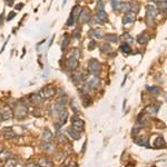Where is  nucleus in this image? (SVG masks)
<instances>
[{
  "label": "nucleus",
  "instance_id": "1",
  "mask_svg": "<svg viewBox=\"0 0 167 167\" xmlns=\"http://www.w3.org/2000/svg\"><path fill=\"white\" fill-rule=\"evenodd\" d=\"M13 114L16 116V118L23 119L27 116V114H28V107L25 104H22V103H18V104L16 105V107H15Z\"/></svg>",
  "mask_w": 167,
  "mask_h": 167
},
{
  "label": "nucleus",
  "instance_id": "2",
  "mask_svg": "<svg viewBox=\"0 0 167 167\" xmlns=\"http://www.w3.org/2000/svg\"><path fill=\"white\" fill-rule=\"evenodd\" d=\"M88 71L92 73V75H95V76H97L98 73H100V70H102V65L98 61V60H96V59H90L89 61H88Z\"/></svg>",
  "mask_w": 167,
  "mask_h": 167
},
{
  "label": "nucleus",
  "instance_id": "3",
  "mask_svg": "<svg viewBox=\"0 0 167 167\" xmlns=\"http://www.w3.org/2000/svg\"><path fill=\"white\" fill-rule=\"evenodd\" d=\"M92 19V16H90V11L88 10L87 8H85L81 10L80 12V15L78 16V21L80 22V23H87V22H89V20Z\"/></svg>",
  "mask_w": 167,
  "mask_h": 167
},
{
  "label": "nucleus",
  "instance_id": "4",
  "mask_svg": "<svg viewBox=\"0 0 167 167\" xmlns=\"http://www.w3.org/2000/svg\"><path fill=\"white\" fill-rule=\"evenodd\" d=\"M71 127H73L75 130L81 133L84 129H85V123H84V120H81L80 118H78V117H73Z\"/></svg>",
  "mask_w": 167,
  "mask_h": 167
},
{
  "label": "nucleus",
  "instance_id": "5",
  "mask_svg": "<svg viewBox=\"0 0 167 167\" xmlns=\"http://www.w3.org/2000/svg\"><path fill=\"white\" fill-rule=\"evenodd\" d=\"M55 94H56V89L52 87L51 85L46 86L45 88H42V90H41V96L42 97H45V98H50V97H52Z\"/></svg>",
  "mask_w": 167,
  "mask_h": 167
},
{
  "label": "nucleus",
  "instance_id": "6",
  "mask_svg": "<svg viewBox=\"0 0 167 167\" xmlns=\"http://www.w3.org/2000/svg\"><path fill=\"white\" fill-rule=\"evenodd\" d=\"M1 115H2V118H3V120H8V119H11L12 118V116H13V112L11 110V108L8 106V105H6L2 109H1Z\"/></svg>",
  "mask_w": 167,
  "mask_h": 167
},
{
  "label": "nucleus",
  "instance_id": "7",
  "mask_svg": "<svg viewBox=\"0 0 167 167\" xmlns=\"http://www.w3.org/2000/svg\"><path fill=\"white\" fill-rule=\"evenodd\" d=\"M87 86L89 87V89H98L99 87H100V79L97 77V76H95L93 77L88 83H87Z\"/></svg>",
  "mask_w": 167,
  "mask_h": 167
},
{
  "label": "nucleus",
  "instance_id": "8",
  "mask_svg": "<svg viewBox=\"0 0 167 167\" xmlns=\"http://www.w3.org/2000/svg\"><path fill=\"white\" fill-rule=\"evenodd\" d=\"M66 66H67V68L69 70H75L78 67V59H76V58H73V56H70L66 61Z\"/></svg>",
  "mask_w": 167,
  "mask_h": 167
},
{
  "label": "nucleus",
  "instance_id": "9",
  "mask_svg": "<svg viewBox=\"0 0 167 167\" xmlns=\"http://www.w3.org/2000/svg\"><path fill=\"white\" fill-rule=\"evenodd\" d=\"M136 19V13L135 12H127L125 17L123 18V23L124 25H128V23H133Z\"/></svg>",
  "mask_w": 167,
  "mask_h": 167
},
{
  "label": "nucleus",
  "instance_id": "10",
  "mask_svg": "<svg viewBox=\"0 0 167 167\" xmlns=\"http://www.w3.org/2000/svg\"><path fill=\"white\" fill-rule=\"evenodd\" d=\"M2 134L5 136V138L6 139H12V138H15L16 137V133H15V130H12V128H9V127H6V128H3L2 129Z\"/></svg>",
  "mask_w": 167,
  "mask_h": 167
},
{
  "label": "nucleus",
  "instance_id": "11",
  "mask_svg": "<svg viewBox=\"0 0 167 167\" xmlns=\"http://www.w3.org/2000/svg\"><path fill=\"white\" fill-rule=\"evenodd\" d=\"M156 13H157V11H156L155 7H154L153 5H149V6H147V8H146V18L155 19V17H156Z\"/></svg>",
  "mask_w": 167,
  "mask_h": 167
},
{
  "label": "nucleus",
  "instance_id": "12",
  "mask_svg": "<svg viewBox=\"0 0 167 167\" xmlns=\"http://www.w3.org/2000/svg\"><path fill=\"white\" fill-rule=\"evenodd\" d=\"M30 102L35 105H41L42 96L39 94H31L30 95Z\"/></svg>",
  "mask_w": 167,
  "mask_h": 167
},
{
  "label": "nucleus",
  "instance_id": "13",
  "mask_svg": "<svg viewBox=\"0 0 167 167\" xmlns=\"http://www.w3.org/2000/svg\"><path fill=\"white\" fill-rule=\"evenodd\" d=\"M67 134L71 137V139H75V140H78L80 138V133L77 132V130H75L73 127L67 129Z\"/></svg>",
  "mask_w": 167,
  "mask_h": 167
},
{
  "label": "nucleus",
  "instance_id": "14",
  "mask_svg": "<svg viewBox=\"0 0 167 167\" xmlns=\"http://www.w3.org/2000/svg\"><path fill=\"white\" fill-rule=\"evenodd\" d=\"M52 133L49 130V129H45V132H43V134H42V140L45 142V143H50L52 140Z\"/></svg>",
  "mask_w": 167,
  "mask_h": 167
},
{
  "label": "nucleus",
  "instance_id": "15",
  "mask_svg": "<svg viewBox=\"0 0 167 167\" xmlns=\"http://www.w3.org/2000/svg\"><path fill=\"white\" fill-rule=\"evenodd\" d=\"M81 10H83L81 6H80V5H76V6H73V8L71 9V12H70V15L73 16L75 19H77V18H78V16L80 15Z\"/></svg>",
  "mask_w": 167,
  "mask_h": 167
},
{
  "label": "nucleus",
  "instance_id": "16",
  "mask_svg": "<svg viewBox=\"0 0 167 167\" xmlns=\"http://www.w3.org/2000/svg\"><path fill=\"white\" fill-rule=\"evenodd\" d=\"M130 8H132V6H130L129 2H120V6H119L118 9L122 11V12H129Z\"/></svg>",
  "mask_w": 167,
  "mask_h": 167
},
{
  "label": "nucleus",
  "instance_id": "17",
  "mask_svg": "<svg viewBox=\"0 0 167 167\" xmlns=\"http://www.w3.org/2000/svg\"><path fill=\"white\" fill-rule=\"evenodd\" d=\"M137 41L139 42V43H142V45H145V43H147V42L149 41V36L147 33H142V35L138 36Z\"/></svg>",
  "mask_w": 167,
  "mask_h": 167
},
{
  "label": "nucleus",
  "instance_id": "18",
  "mask_svg": "<svg viewBox=\"0 0 167 167\" xmlns=\"http://www.w3.org/2000/svg\"><path fill=\"white\" fill-rule=\"evenodd\" d=\"M10 156H11V153L8 150V149H2V152L0 153V160H7V159H9L10 158Z\"/></svg>",
  "mask_w": 167,
  "mask_h": 167
},
{
  "label": "nucleus",
  "instance_id": "19",
  "mask_svg": "<svg viewBox=\"0 0 167 167\" xmlns=\"http://www.w3.org/2000/svg\"><path fill=\"white\" fill-rule=\"evenodd\" d=\"M105 40L106 42H117L118 41V36L114 33H108L105 36Z\"/></svg>",
  "mask_w": 167,
  "mask_h": 167
},
{
  "label": "nucleus",
  "instance_id": "20",
  "mask_svg": "<svg viewBox=\"0 0 167 167\" xmlns=\"http://www.w3.org/2000/svg\"><path fill=\"white\" fill-rule=\"evenodd\" d=\"M58 117H59V119H60V124L63 125V124L66 123V120H67V117H68V113H67V110H65V109L60 110Z\"/></svg>",
  "mask_w": 167,
  "mask_h": 167
},
{
  "label": "nucleus",
  "instance_id": "21",
  "mask_svg": "<svg viewBox=\"0 0 167 167\" xmlns=\"http://www.w3.org/2000/svg\"><path fill=\"white\" fill-rule=\"evenodd\" d=\"M96 16H97V18L102 21V22H105V21H107V19H108V16H107V13H106L105 10L97 11V15Z\"/></svg>",
  "mask_w": 167,
  "mask_h": 167
},
{
  "label": "nucleus",
  "instance_id": "22",
  "mask_svg": "<svg viewBox=\"0 0 167 167\" xmlns=\"http://www.w3.org/2000/svg\"><path fill=\"white\" fill-rule=\"evenodd\" d=\"M147 89L152 93V94L154 95L155 97H157V96H159L160 95V88L159 87H157V86H147Z\"/></svg>",
  "mask_w": 167,
  "mask_h": 167
},
{
  "label": "nucleus",
  "instance_id": "23",
  "mask_svg": "<svg viewBox=\"0 0 167 167\" xmlns=\"http://www.w3.org/2000/svg\"><path fill=\"white\" fill-rule=\"evenodd\" d=\"M135 143L139 146H144V147H149V143H148V139L147 138H137L135 140Z\"/></svg>",
  "mask_w": 167,
  "mask_h": 167
},
{
  "label": "nucleus",
  "instance_id": "24",
  "mask_svg": "<svg viewBox=\"0 0 167 167\" xmlns=\"http://www.w3.org/2000/svg\"><path fill=\"white\" fill-rule=\"evenodd\" d=\"M154 146L156 147V148H162V147L166 146V143H165L164 138H163V137H158L156 140H155V144H154Z\"/></svg>",
  "mask_w": 167,
  "mask_h": 167
},
{
  "label": "nucleus",
  "instance_id": "25",
  "mask_svg": "<svg viewBox=\"0 0 167 167\" xmlns=\"http://www.w3.org/2000/svg\"><path fill=\"white\" fill-rule=\"evenodd\" d=\"M158 9L159 11L167 13V0H162L159 3H158Z\"/></svg>",
  "mask_w": 167,
  "mask_h": 167
},
{
  "label": "nucleus",
  "instance_id": "26",
  "mask_svg": "<svg viewBox=\"0 0 167 167\" xmlns=\"http://www.w3.org/2000/svg\"><path fill=\"white\" fill-rule=\"evenodd\" d=\"M53 145L51 144V142L50 143H45L43 145H42V149L46 152V153H51V152H53Z\"/></svg>",
  "mask_w": 167,
  "mask_h": 167
},
{
  "label": "nucleus",
  "instance_id": "27",
  "mask_svg": "<svg viewBox=\"0 0 167 167\" xmlns=\"http://www.w3.org/2000/svg\"><path fill=\"white\" fill-rule=\"evenodd\" d=\"M38 164H39V166H51L52 165V163L50 160H48L47 158H43V157H41V158L39 159Z\"/></svg>",
  "mask_w": 167,
  "mask_h": 167
},
{
  "label": "nucleus",
  "instance_id": "28",
  "mask_svg": "<svg viewBox=\"0 0 167 167\" xmlns=\"http://www.w3.org/2000/svg\"><path fill=\"white\" fill-rule=\"evenodd\" d=\"M93 36L97 39H102L104 37V31L102 29H95L93 30Z\"/></svg>",
  "mask_w": 167,
  "mask_h": 167
},
{
  "label": "nucleus",
  "instance_id": "29",
  "mask_svg": "<svg viewBox=\"0 0 167 167\" xmlns=\"http://www.w3.org/2000/svg\"><path fill=\"white\" fill-rule=\"evenodd\" d=\"M158 108H159V106H149V107H147V113L148 114H153V115H155L157 112H158Z\"/></svg>",
  "mask_w": 167,
  "mask_h": 167
},
{
  "label": "nucleus",
  "instance_id": "30",
  "mask_svg": "<svg viewBox=\"0 0 167 167\" xmlns=\"http://www.w3.org/2000/svg\"><path fill=\"white\" fill-rule=\"evenodd\" d=\"M84 80V75L81 73H77L75 76H73V81L77 84L81 83Z\"/></svg>",
  "mask_w": 167,
  "mask_h": 167
},
{
  "label": "nucleus",
  "instance_id": "31",
  "mask_svg": "<svg viewBox=\"0 0 167 167\" xmlns=\"http://www.w3.org/2000/svg\"><path fill=\"white\" fill-rule=\"evenodd\" d=\"M69 45V37L67 36V35H63V43H61V48H63V50L66 49V47Z\"/></svg>",
  "mask_w": 167,
  "mask_h": 167
},
{
  "label": "nucleus",
  "instance_id": "32",
  "mask_svg": "<svg viewBox=\"0 0 167 167\" xmlns=\"http://www.w3.org/2000/svg\"><path fill=\"white\" fill-rule=\"evenodd\" d=\"M18 164V160L17 159H15V158H9V159H7L6 160V166H16Z\"/></svg>",
  "mask_w": 167,
  "mask_h": 167
},
{
  "label": "nucleus",
  "instance_id": "33",
  "mask_svg": "<svg viewBox=\"0 0 167 167\" xmlns=\"http://www.w3.org/2000/svg\"><path fill=\"white\" fill-rule=\"evenodd\" d=\"M70 107H71V110H73V113L78 114V112H79V107H78V104L76 103V100H75V99H73V100H71Z\"/></svg>",
  "mask_w": 167,
  "mask_h": 167
},
{
  "label": "nucleus",
  "instance_id": "34",
  "mask_svg": "<svg viewBox=\"0 0 167 167\" xmlns=\"http://www.w3.org/2000/svg\"><path fill=\"white\" fill-rule=\"evenodd\" d=\"M100 49H102V51L103 52H110L112 51V47H110L107 42H105V43H103V45L100 46Z\"/></svg>",
  "mask_w": 167,
  "mask_h": 167
},
{
  "label": "nucleus",
  "instance_id": "35",
  "mask_svg": "<svg viewBox=\"0 0 167 167\" xmlns=\"http://www.w3.org/2000/svg\"><path fill=\"white\" fill-rule=\"evenodd\" d=\"M120 50L123 52H125V53H128V52L130 51V46H129L127 42H124V43L120 46Z\"/></svg>",
  "mask_w": 167,
  "mask_h": 167
},
{
  "label": "nucleus",
  "instance_id": "36",
  "mask_svg": "<svg viewBox=\"0 0 167 167\" xmlns=\"http://www.w3.org/2000/svg\"><path fill=\"white\" fill-rule=\"evenodd\" d=\"M110 5H112V8L116 10V9H118L119 8V6H120V0H110Z\"/></svg>",
  "mask_w": 167,
  "mask_h": 167
},
{
  "label": "nucleus",
  "instance_id": "37",
  "mask_svg": "<svg viewBox=\"0 0 167 167\" xmlns=\"http://www.w3.org/2000/svg\"><path fill=\"white\" fill-rule=\"evenodd\" d=\"M105 6H104V1L103 0H98L97 3H96V11H100L104 10Z\"/></svg>",
  "mask_w": 167,
  "mask_h": 167
},
{
  "label": "nucleus",
  "instance_id": "38",
  "mask_svg": "<svg viewBox=\"0 0 167 167\" xmlns=\"http://www.w3.org/2000/svg\"><path fill=\"white\" fill-rule=\"evenodd\" d=\"M57 139H58V142L59 143H61V144H65L67 140H66V137H65V135H63L60 132H58L57 133Z\"/></svg>",
  "mask_w": 167,
  "mask_h": 167
},
{
  "label": "nucleus",
  "instance_id": "39",
  "mask_svg": "<svg viewBox=\"0 0 167 167\" xmlns=\"http://www.w3.org/2000/svg\"><path fill=\"white\" fill-rule=\"evenodd\" d=\"M83 103H84V106L85 107H87L88 106V104L90 103V100H89V96L87 94H84V96H83ZM90 105V104H89Z\"/></svg>",
  "mask_w": 167,
  "mask_h": 167
},
{
  "label": "nucleus",
  "instance_id": "40",
  "mask_svg": "<svg viewBox=\"0 0 167 167\" xmlns=\"http://www.w3.org/2000/svg\"><path fill=\"white\" fill-rule=\"evenodd\" d=\"M75 21H76V19H75L73 16L70 15V16H69V18H68V20L66 21V26H67V27H70V26H73V23H75Z\"/></svg>",
  "mask_w": 167,
  "mask_h": 167
},
{
  "label": "nucleus",
  "instance_id": "41",
  "mask_svg": "<svg viewBox=\"0 0 167 167\" xmlns=\"http://www.w3.org/2000/svg\"><path fill=\"white\" fill-rule=\"evenodd\" d=\"M124 38H125V41H127V43H128V42H134V38H133L128 32H125V33H124Z\"/></svg>",
  "mask_w": 167,
  "mask_h": 167
},
{
  "label": "nucleus",
  "instance_id": "42",
  "mask_svg": "<svg viewBox=\"0 0 167 167\" xmlns=\"http://www.w3.org/2000/svg\"><path fill=\"white\" fill-rule=\"evenodd\" d=\"M58 104L65 106V105L67 104V97H66V96H63V97H60V98L58 99Z\"/></svg>",
  "mask_w": 167,
  "mask_h": 167
},
{
  "label": "nucleus",
  "instance_id": "43",
  "mask_svg": "<svg viewBox=\"0 0 167 167\" xmlns=\"http://www.w3.org/2000/svg\"><path fill=\"white\" fill-rule=\"evenodd\" d=\"M71 56H73V58H76V59H79L80 58V52H79L78 49H75L73 51V53H71Z\"/></svg>",
  "mask_w": 167,
  "mask_h": 167
},
{
  "label": "nucleus",
  "instance_id": "44",
  "mask_svg": "<svg viewBox=\"0 0 167 167\" xmlns=\"http://www.w3.org/2000/svg\"><path fill=\"white\" fill-rule=\"evenodd\" d=\"M95 47H96V41H94V40L89 41V45H88V49H89V50H93Z\"/></svg>",
  "mask_w": 167,
  "mask_h": 167
},
{
  "label": "nucleus",
  "instance_id": "45",
  "mask_svg": "<svg viewBox=\"0 0 167 167\" xmlns=\"http://www.w3.org/2000/svg\"><path fill=\"white\" fill-rule=\"evenodd\" d=\"M15 16H16V12H15V11L10 12V13L8 15V17H7V20L9 21V20H11V19H13V18H15Z\"/></svg>",
  "mask_w": 167,
  "mask_h": 167
},
{
  "label": "nucleus",
  "instance_id": "46",
  "mask_svg": "<svg viewBox=\"0 0 167 167\" xmlns=\"http://www.w3.org/2000/svg\"><path fill=\"white\" fill-rule=\"evenodd\" d=\"M90 20H93V23H102V21L97 18V16H95L94 18H93V19H90Z\"/></svg>",
  "mask_w": 167,
  "mask_h": 167
},
{
  "label": "nucleus",
  "instance_id": "47",
  "mask_svg": "<svg viewBox=\"0 0 167 167\" xmlns=\"http://www.w3.org/2000/svg\"><path fill=\"white\" fill-rule=\"evenodd\" d=\"M73 38H78V37H79V30H78V29H77V30H75V31H73Z\"/></svg>",
  "mask_w": 167,
  "mask_h": 167
},
{
  "label": "nucleus",
  "instance_id": "48",
  "mask_svg": "<svg viewBox=\"0 0 167 167\" xmlns=\"http://www.w3.org/2000/svg\"><path fill=\"white\" fill-rule=\"evenodd\" d=\"M22 8H23V3H19L16 6V10H21Z\"/></svg>",
  "mask_w": 167,
  "mask_h": 167
},
{
  "label": "nucleus",
  "instance_id": "49",
  "mask_svg": "<svg viewBox=\"0 0 167 167\" xmlns=\"http://www.w3.org/2000/svg\"><path fill=\"white\" fill-rule=\"evenodd\" d=\"M7 5L8 6H12L13 5V0H7Z\"/></svg>",
  "mask_w": 167,
  "mask_h": 167
},
{
  "label": "nucleus",
  "instance_id": "50",
  "mask_svg": "<svg viewBox=\"0 0 167 167\" xmlns=\"http://www.w3.org/2000/svg\"><path fill=\"white\" fill-rule=\"evenodd\" d=\"M3 17H5V15L2 13V15L0 16V25H2V22H3Z\"/></svg>",
  "mask_w": 167,
  "mask_h": 167
},
{
  "label": "nucleus",
  "instance_id": "51",
  "mask_svg": "<svg viewBox=\"0 0 167 167\" xmlns=\"http://www.w3.org/2000/svg\"><path fill=\"white\" fill-rule=\"evenodd\" d=\"M139 130H138V128H135V129H133V135H136L137 133H138Z\"/></svg>",
  "mask_w": 167,
  "mask_h": 167
},
{
  "label": "nucleus",
  "instance_id": "52",
  "mask_svg": "<svg viewBox=\"0 0 167 167\" xmlns=\"http://www.w3.org/2000/svg\"><path fill=\"white\" fill-rule=\"evenodd\" d=\"M0 122H3V118H2V115H1V113H0Z\"/></svg>",
  "mask_w": 167,
  "mask_h": 167
},
{
  "label": "nucleus",
  "instance_id": "53",
  "mask_svg": "<svg viewBox=\"0 0 167 167\" xmlns=\"http://www.w3.org/2000/svg\"><path fill=\"white\" fill-rule=\"evenodd\" d=\"M2 149H3V146H2V145H0V153L2 152Z\"/></svg>",
  "mask_w": 167,
  "mask_h": 167
},
{
  "label": "nucleus",
  "instance_id": "54",
  "mask_svg": "<svg viewBox=\"0 0 167 167\" xmlns=\"http://www.w3.org/2000/svg\"><path fill=\"white\" fill-rule=\"evenodd\" d=\"M152 1H154V0H152Z\"/></svg>",
  "mask_w": 167,
  "mask_h": 167
}]
</instances>
